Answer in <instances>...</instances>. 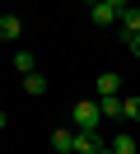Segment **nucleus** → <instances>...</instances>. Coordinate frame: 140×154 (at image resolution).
Segmentation results:
<instances>
[{
	"instance_id": "obj_10",
	"label": "nucleus",
	"mask_w": 140,
	"mask_h": 154,
	"mask_svg": "<svg viewBox=\"0 0 140 154\" xmlns=\"http://www.w3.org/2000/svg\"><path fill=\"white\" fill-rule=\"evenodd\" d=\"M23 89H28L33 98H42V94H47V79H42V75L33 70V75H23Z\"/></svg>"
},
{
	"instance_id": "obj_13",
	"label": "nucleus",
	"mask_w": 140,
	"mask_h": 154,
	"mask_svg": "<svg viewBox=\"0 0 140 154\" xmlns=\"http://www.w3.org/2000/svg\"><path fill=\"white\" fill-rule=\"evenodd\" d=\"M107 5H112V10H126V5H135V0H107Z\"/></svg>"
},
{
	"instance_id": "obj_7",
	"label": "nucleus",
	"mask_w": 140,
	"mask_h": 154,
	"mask_svg": "<svg viewBox=\"0 0 140 154\" xmlns=\"http://www.w3.org/2000/svg\"><path fill=\"white\" fill-rule=\"evenodd\" d=\"M107 149H112V154H140V140H135V135H126V131H121L117 140L107 145Z\"/></svg>"
},
{
	"instance_id": "obj_12",
	"label": "nucleus",
	"mask_w": 140,
	"mask_h": 154,
	"mask_svg": "<svg viewBox=\"0 0 140 154\" xmlns=\"http://www.w3.org/2000/svg\"><path fill=\"white\" fill-rule=\"evenodd\" d=\"M126 51H131V56L140 61V28H135V33H131V38H126Z\"/></svg>"
},
{
	"instance_id": "obj_6",
	"label": "nucleus",
	"mask_w": 140,
	"mask_h": 154,
	"mask_svg": "<svg viewBox=\"0 0 140 154\" xmlns=\"http://www.w3.org/2000/svg\"><path fill=\"white\" fill-rule=\"evenodd\" d=\"M51 149H61V154L75 149V126H56L51 131Z\"/></svg>"
},
{
	"instance_id": "obj_15",
	"label": "nucleus",
	"mask_w": 140,
	"mask_h": 154,
	"mask_svg": "<svg viewBox=\"0 0 140 154\" xmlns=\"http://www.w3.org/2000/svg\"><path fill=\"white\" fill-rule=\"evenodd\" d=\"M98 154H112V149H107V145H103V149H98Z\"/></svg>"
},
{
	"instance_id": "obj_1",
	"label": "nucleus",
	"mask_w": 140,
	"mask_h": 154,
	"mask_svg": "<svg viewBox=\"0 0 140 154\" xmlns=\"http://www.w3.org/2000/svg\"><path fill=\"white\" fill-rule=\"evenodd\" d=\"M70 122H75V131H98V126H103V103H98V98L75 103L70 107Z\"/></svg>"
},
{
	"instance_id": "obj_11",
	"label": "nucleus",
	"mask_w": 140,
	"mask_h": 154,
	"mask_svg": "<svg viewBox=\"0 0 140 154\" xmlns=\"http://www.w3.org/2000/svg\"><path fill=\"white\" fill-rule=\"evenodd\" d=\"M107 94H121V79L117 75H98V98H107Z\"/></svg>"
},
{
	"instance_id": "obj_9",
	"label": "nucleus",
	"mask_w": 140,
	"mask_h": 154,
	"mask_svg": "<svg viewBox=\"0 0 140 154\" xmlns=\"http://www.w3.org/2000/svg\"><path fill=\"white\" fill-rule=\"evenodd\" d=\"M121 122H140V94L135 98H121Z\"/></svg>"
},
{
	"instance_id": "obj_3",
	"label": "nucleus",
	"mask_w": 140,
	"mask_h": 154,
	"mask_svg": "<svg viewBox=\"0 0 140 154\" xmlns=\"http://www.w3.org/2000/svg\"><path fill=\"white\" fill-rule=\"evenodd\" d=\"M23 38V19L19 14H0V42H19Z\"/></svg>"
},
{
	"instance_id": "obj_8",
	"label": "nucleus",
	"mask_w": 140,
	"mask_h": 154,
	"mask_svg": "<svg viewBox=\"0 0 140 154\" xmlns=\"http://www.w3.org/2000/svg\"><path fill=\"white\" fill-rule=\"evenodd\" d=\"M14 70H19V75H33V70H37V56H33V51H14Z\"/></svg>"
},
{
	"instance_id": "obj_5",
	"label": "nucleus",
	"mask_w": 140,
	"mask_h": 154,
	"mask_svg": "<svg viewBox=\"0 0 140 154\" xmlns=\"http://www.w3.org/2000/svg\"><path fill=\"white\" fill-rule=\"evenodd\" d=\"M117 28L126 33V38L140 28V5H126V10H117Z\"/></svg>"
},
{
	"instance_id": "obj_4",
	"label": "nucleus",
	"mask_w": 140,
	"mask_h": 154,
	"mask_svg": "<svg viewBox=\"0 0 140 154\" xmlns=\"http://www.w3.org/2000/svg\"><path fill=\"white\" fill-rule=\"evenodd\" d=\"M98 149H103L98 131H75V149L70 154H98Z\"/></svg>"
},
{
	"instance_id": "obj_2",
	"label": "nucleus",
	"mask_w": 140,
	"mask_h": 154,
	"mask_svg": "<svg viewBox=\"0 0 140 154\" xmlns=\"http://www.w3.org/2000/svg\"><path fill=\"white\" fill-rule=\"evenodd\" d=\"M89 19L98 23V28H112V23H117V10H112L107 0H89Z\"/></svg>"
},
{
	"instance_id": "obj_14",
	"label": "nucleus",
	"mask_w": 140,
	"mask_h": 154,
	"mask_svg": "<svg viewBox=\"0 0 140 154\" xmlns=\"http://www.w3.org/2000/svg\"><path fill=\"white\" fill-rule=\"evenodd\" d=\"M0 131H5V112H0Z\"/></svg>"
}]
</instances>
